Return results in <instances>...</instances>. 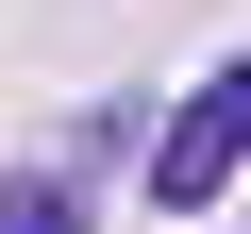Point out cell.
<instances>
[{"instance_id":"obj_1","label":"cell","mask_w":251,"mask_h":234,"mask_svg":"<svg viewBox=\"0 0 251 234\" xmlns=\"http://www.w3.org/2000/svg\"><path fill=\"white\" fill-rule=\"evenodd\" d=\"M234 167H251V50H234V67H201V100L168 117L151 201H168V217H201V201H234Z\"/></svg>"},{"instance_id":"obj_2","label":"cell","mask_w":251,"mask_h":234,"mask_svg":"<svg viewBox=\"0 0 251 234\" xmlns=\"http://www.w3.org/2000/svg\"><path fill=\"white\" fill-rule=\"evenodd\" d=\"M0 234H84V201L67 184H0Z\"/></svg>"}]
</instances>
